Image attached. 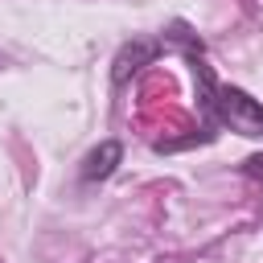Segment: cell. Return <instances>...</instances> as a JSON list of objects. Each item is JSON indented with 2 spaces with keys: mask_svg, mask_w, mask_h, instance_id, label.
<instances>
[{
  "mask_svg": "<svg viewBox=\"0 0 263 263\" xmlns=\"http://www.w3.org/2000/svg\"><path fill=\"white\" fill-rule=\"evenodd\" d=\"M160 49L164 53H181L189 62V74H193V86H197V111H201V123H197V136L185 144H214L218 132H238V136H263V103L251 99L242 86H230V82H218L214 66L205 62V41L185 25V21H173L168 29H160Z\"/></svg>",
  "mask_w": 263,
  "mask_h": 263,
  "instance_id": "1",
  "label": "cell"
},
{
  "mask_svg": "<svg viewBox=\"0 0 263 263\" xmlns=\"http://www.w3.org/2000/svg\"><path fill=\"white\" fill-rule=\"evenodd\" d=\"M164 49H160V41L156 37H132L119 53H115V66H111V78H115V86H123L140 66H152L156 58H160Z\"/></svg>",
  "mask_w": 263,
  "mask_h": 263,
  "instance_id": "2",
  "label": "cell"
},
{
  "mask_svg": "<svg viewBox=\"0 0 263 263\" xmlns=\"http://www.w3.org/2000/svg\"><path fill=\"white\" fill-rule=\"evenodd\" d=\"M119 160H123V144H119V140H99V144L82 156L78 181H82V185H99V181H107V177L119 168Z\"/></svg>",
  "mask_w": 263,
  "mask_h": 263,
  "instance_id": "3",
  "label": "cell"
},
{
  "mask_svg": "<svg viewBox=\"0 0 263 263\" xmlns=\"http://www.w3.org/2000/svg\"><path fill=\"white\" fill-rule=\"evenodd\" d=\"M247 173H251V177H263V156H251V160H247Z\"/></svg>",
  "mask_w": 263,
  "mask_h": 263,
  "instance_id": "4",
  "label": "cell"
},
{
  "mask_svg": "<svg viewBox=\"0 0 263 263\" xmlns=\"http://www.w3.org/2000/svg\"><path fill=\"white\" fill-rule=\"evenodd\" d=\"M0 66H4V58H0Z\"/></svg>",
  "mask_w": 263,
  "mask_h": 263,
  "instance_id": "5",
  "label": "cell"
}]
</instances>
